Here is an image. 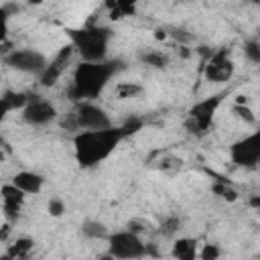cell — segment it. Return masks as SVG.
Masks as SVG:
<instances>
[{
	"label": "cell",
	"instance_id": "1",
	"mask_svg": "<svg viewBox=\"0 0 260 260\" xmlns=\"http://www.w3.org/2000/svg\"><path fill=\"white\" fill-rule=\"evenodd\" d=\"M140 122H128L124 126H112L106 130H85L75 134L73 138V148H75V158L81 167H93L102 160H106L114 148L120 144L122 138L128 134L136 132Z\"/></svg>",
	"mask_w": 260,
	"mask_h": 260
},
{
	"label": "cell",
	"instance_id": "2",
	"mask_svg": "<svg viewBox=\"0 0 260 260\" xmlns=\"http://www.w3.org/2000/svg\"><path fill=\"white\" fill-rule=\"evenodd\" d=\"M118 63L114 61H100V63H79L75 73H73V81L67 89L69 98L75 102H85L91 98H98L102 93V89L106 87V83L110 81V77L116 73Z\"/></svg>",
	"mask_w": 260,
	"mask_h": 260
},
{
	"label": "cell",
	"instance_id": "3",
	"mask_svg": "<svg viewBox=\"0 0 260 260\" xmlns=\"http://www.w3.org/2000/svg\"><path fill=\"white\" fill-rule=\"evenodd\" d=\"M73 49L81 55L85 63H100L106 59L110 30L104 26H85L69 32Z\"/></svg>",
	"mask_w": 260,
	"mask_h": 260
},
{
	"label": "cell",
	"instance_id": "4",
	"mask_svg": "<svg viewBox=\"0 0 260 260\" xmlns=\"http://www.w3.org/2000/svg\"><path fill=\"white\" fill-rule=\"evenodd\" d=\"M65 126L71 130H81V132L106 130V128H112V120L100 106H95L91 102H77L75 108L71 110Z\"/></svg>",
	"mask_w": 260,
	"mask_h": 260
},
{
	"label": "cell",
	"instance_id": "5",
	"mask_svg": "<svg viewBox=\"0 0 260 260\" xmlns=\"http://www.w3.org/2000/svg\"><path fill=\"white\" fill-rule=\"evenodd\" d=\"M108 254H112L116 260H136L148 254V246L140 240V236L128 230L108 236Z\"/></svg>",
	"mask_w": 260,
	"mask_h": 260
},
{
	"label": "cell",
	"instance_id": "6",
	"mask_svg": "<svg viewBox=\"0 0 260 260\" xmlns=\"http://www.w3.org/2000/svg\"><path fill=\"white\" fill-rule=\"evenodd\" d=\"M219 104H221V95H211L207 100L197 102L189 110V116L185 120V128L195 136H203L209 130V126L213 122V114H215Z\"/></svg>",
	"mask_w": 260,
	"mask_h": 260
},
{
	"label": "cell",
	"instance_id": "7",
	"mask_svg": "<svg viewBox=\"0 0 260 260\" xmlns=\"http://www.w3.org/2000/svg\"><path fill=\"white\" fill-rule=\"evenodd\" d=\"M4 63L12 69H18V71H24V73H43L45 67H47V57L39 51H32V49H20V51H10L6 57H4Z\"/></svg>",
	"mask_w": 260,
	"mask_h": 260
},
{
	"label": "cell",
	"instance_id": "8",
	"mask_svg": "<svg viewBox=\"0 0 260 260\" xmlns=\"http://www.w3.org/2000/svg\"><path fill=\"white\" fill-rule=\"evenodd\" d=\"M230 156L238 167H256L260 160V134L252 132L250 136L238 140L230 148Z\"/></svg>",
	"mask_w": 260,
	"mask_h": 260
},
{
	"label": "cell",
	"instance_id": "9",
	"mask_svg": "<svg viewBox=\"0 0 260 260\" xmlns=\"http://www.w3.org/2000/svg\"><path fill=\"white\" fill-rule=\"evenodd\" d=\"M57 118V110L49 100L30 98L28 104L22 108V120L30 126H43Z\"/></svg>",
	"mask_w": 260,
	"mask_h": 260
},
{
	"label": "cell",
	"instance_id": "10",
	"mask_svg": "<svg viewBox=\"0 0 260 260\" xmlns=\"http://www.w3.org/2000/svg\"><path fill=\"white\" fill-rule=\"evenodd\" d=\"M73 51H75V49H73V45H67V47L59 49V53H57V55L47 63L45 71L41 73V85L51 87V85H55V83L59 81V77L65 73V69H67L69 61H71Z\"/></svg>",
	"mask_w": 260,
	"mask_h": 260
},
{
	"label": "cell",
	"instance_id": "11",
	"mask_svg": "<svg viewBox=\"0 0 260 260\" xmlns=\"http://www.w3.org/2000/svg\"><path fill=\"white\" fill-rule=\"evenodd\" d=\"M234 75V61L230 59V53L217 51L215 55L209 57L207 65H205V79L207 81H228Z\"/></svg>",
	"mask_w": 260,
	"mask_h": 260
},
{
	"label": "cell",
	"instance_id": "12",
	"mask_svg": "<svg viewBox=\"0 0 260 260\" xmlns=\"http://www.w3.org/2000/svg\"><path fill=\"white\" fill-rule=\"evenodd\" d=\"M0 195H2V203H4V213H6L10 219L18 217L20 207H22L26 195H24L18 187H14L12 183L2 185V187H0Z\"/></svg>",
	"mask_w": 260,
	"mask_h": 260
},
{
	"label": "cell",
	"instance_id": "13",
	"mask_svg": "<svg viewBox=\"0 0 260 260\" xmlns=\"http://www.w3.org/2000/svg\"><path fill=\"white\" fill-rule=\"evenodd\" d=\"M43 183H45V179L39 175V173H32V171H20V173H16L14 177H12V185L14 187H18L24 195H35V193H39L41 189H43Z\"/></svg>",
	"mask_w": 260,
	"mask_h": 260
},
{
	"label": "cell",
	"instance_id": "14",
	"mask_svg": "<svg viewBox=\"0 0 260 260\" xmlns=\"http://www.w3.org/2000/svg\"><path fill=\"white\" fill-rule=\"evenodd\" d=\"M197 252H199V248H197V242L193 238L175 240L173 250H171L175 260H197Z\"/></svg>",
	"mask_w": 260,
	"mask_h": 260
},
{
	"label": "cell",
	"instance_id": "15",
	"mask_svg": "<svg viewBox=\"0 0 260 260\" xmlns=\"http://www.w3.org/2000/svg\"><path fill=\"white\" fill-rule=\"evenodd\" d=\"M30 250H32V240L30 238H16L12 244H8L4 254H8L12 260H20V258H26Z\"/></svg>",
	"mask_w": 260,
	"mask_h": 260
},
{
	"label": "cell",
	"instance_id": "16",
	"mask_svg": "<svg viewBox=\"0 0 260 260\" xmlns=\"http://www.w3.org/2000/svg\"><path fill=\"white\" fill-rule=\"evenodd\" d=\"M138 93H142V85H138L134 81H120L114 87V95L118 100H130V98H136Z\"/></svg>",
	"mask_w": 260,
	"mask_h": 260
},
{
	"label": "cell",
	"instance_id": "17",
	"mask_svg": "<svg viewBox=\"0 0 260 260\" xmlns=\"http://www.w3.org/2000/svg\"><path fill=\"white\" fill-rule=\"evenodd\" d=\"M28 95L26 93H20V91H6L2 95V102L6 104L8 110H14V108H24L28 104Z\"/></svg>",
	"mask_w": 260,
	"mask_h": 260
},
{
	"label": "cell",
	"instance_id": "18",
	"mask_svg": "<svg viewBox=\"0 0 260 260\" xmlns=\"http://www.w3.org/2000/svg\"><path fill=\"white\" fill-rule=\"evenodd\" d=\"M142 61L146 65H150V67H156V69H162V67L169 65V57L165 53H160V51H148V53H144L142 55Z\"/></svg>",
	"mask_w": 260,
	"mask_h": 260
},
{
	"label": "cell",
	"instance_id": "19",
	"mask_svg": "<svg viewBox=\"0 0 260 260\" xmlns=\"http://www.w3.org/2000/svg\"><path fill=\"white\" fill-rule=\"evenodd\" d=\"M213 193H215V195H219L221 199L230 201V203L238 199V191H236L232 185L223 183V181H219V183H215V185H213Z\"/></svg>",
	"mask_w": 260,
	"mask_h": 260
},
{
	"label": "cell",
	"instance_id": "20",
	"mask_svg": "<svg viewBox=\"0 0 260 260\" xmlns=\"http://www.w3.org/2000/svg\"><path fill=\"white\" fill-rule=\"evenodd\" d=\"M81 232L87 238H104L106 236V228L100 221H85L83 228H81Z\"/></svg>",
	"mask_w": 260,
	"mask_h": 260
},
{
	"label": "cell",
	"instance_id": "21",
	"mask_svg": "<svg viewBox=\"0 0 260 260\" xmlns=\"http://www.w3.org/2000/svg\"><path fill=\"white\" fill-rule=\"evenodd\" d=\"M219 246L217 244H211V242H207V244H203V248L197 252V256H199V260H219Z\"/></svg>",
	"mask_w": 260,
	"mask_h": 260
},
{
	"label": "cell",
	"instance_id": "22",
	"mask_svg": "<svg viewBox=\"0 0 260 260\" xmlns=\"http://www.w3.org/2000/svg\"><path fill=\"white\" fill-rule=\"evenodd\" d=\"M232 112H234L240 120H244L246 124H252V126L256 124V114L248 108V104H246V106H234V110H232Z\"/></svg>",
	"mask_w": 260,
	"mask_h": 260
},
{
	"label": "cell",
	"instance_id": "23",
	"mask_svg": "<svg viewBox=\"0 0 260 260\" xmlns=\"http://www.w3.org/2000/svg\"><path fill=\"white\" fill-rule=\"evenodd\" d=\"M244 53L252 63H260V45H258V41H248L244 45Z\"/></svg>",
	"mask_w": 260,
	"mask_h": 260
},
{
	"label": "cell",
	"instance_id": "24",
	"mask_svg": "<svg viewBox=\"0 0 260 260\" xmlns=\"http://www.w3.org/2000/svg\"><path fill=\"white\" fill-rule=\"evenodd\" d=\"M47 211H49V215L59 217V215L65 213V203H63L61 199H51V201L47 203Z\"/></svg>",
	"mask_w": 260,
	"mask_h": 260
},
{
	"label": "cell",
	"instance_id": "25",
	"mask_svg": "<svg viewBox=\"0 0 260 260\" xmlns=\"http://www.w3.org/2000/svg\"><path fill=\"white\" fill-rule=\"evenodd\" d=\"M179 225H181V221H179L177 217H169V219L160 225V232H162L165 236H173V234L179 230Z\"/></svg>",
	"mask_w": 260,
	"mask_h": 260
},
{
	"label": "cell",
	"instance_id": "26",
	"mask_svg": "<svg viewBox=\"0 0 260 260\" xmlns=\"http://www.w3.org/2000/svg\"><path fill=\"white\" fill-rule=\"evenodd\" d=\"M6 30H8V10L4 6H0V43L4 41Z\"/></svg>",
	"mask_w": 260,
	"mask_h": 260
},
{
	"label": "cell",
	"instance_id": "27",
	"mask_svg": "<svg viewBox=\"0 0 260 260\" xmlns=\"http://www.w3.org/2000/svg\"><path fill=\"white\" fill-rule=\"evenodd\" d=\"M169 167L179 169L181 167V160L179 158H165V160H160V169H169Z\"/></svg>",
	"mask_w": 260,
	"mask_h": 260
},
{
	"label": "cell",
	"instance_id": "28",
	"mask_svg": "<svg viewBox=\"0 0 260 260\" xmlns=\"http://www.w3.org/2000/svg\"><path fill=\"white\" fill-rule=\"evenodd\" d=\"M10 232H12V225H10V223H4V225L0 228V242H6L8 236H10Z\"/></svg>",
	"mask_w": 260,
	"mask_h": 260
},
{
	"label": "cell",
	"instance_id": "29",
	"mask_svg": "<svg viewBox=\"0 0 260 260\" xmlns=\"http://www.w3.org/2000/svg\"><path fill=\"white\" fill-rule=\"evenodd\" d=\"M8 112H10V110L6 108V104H4V102H2V98H0V122L4 120V116H6Z\"/></svg>",
	"mask_w": 260,
	"mask_h": 260
},
{
	"label": "cell",
	"instance_id": "30",
	"mask_svg": "<svg viewBox=\"0 0 260 260\" xmlns=\"http://www.w3.org/2000/svg\"><path fill=\"white\" fill-rule=\"evenodd\" d=\"M154 37L160 41V39H167V32H165L162 28H156V30H154Z\"/></svg>",
	"mask_w": 260,
	"mask_h": 260
},
{
	"label": "cell",
	"instance_id": "31",
	"mask_svg": "<svg viewBox=\"0 0 260 260\" xmlns=\"http://www.w3.org/2000/svg\"><path fill=\"white\" fill-rule=\"evenodd\" d=\"M250 205H252V207H260V197H252Z\"/></svg>",
	"mask_w": 260,
	"mask_h": 260
},
{
	"label": "cell",
	"instance_id": "32",
	"mask_svg": "<svg viewBox=\"0 0 260 260\" xmlns=\"http://www.w3.org/2000/svg\"><path fill=\"white\" fill-rule=\"evenodd\" d=\"M98 260H116V258H114L112 254H104V256H100Z\"/></svg>",
	"mask_w": 260,
	"mask_h": 260
},
{
	"label": "cell",
	"instance_id": "33",
	"mask_svg": "<svg viewBox=\"0 0 260 260\" xmlns=\"http://www.w3.org/2000/svg\"><path fill=\"white\" fill-rule=\"evenodd\" d=\"M6 160V152L2 150V146H0V162H4Z\"/></svg>",
	"mask_w": 260,
	"mask_h": 260
},
{
	"label": "cell",
	"instance_id": "34",
	"mask_svg": "<svg viewBox=\"0 0 260 260\" xmlns=\"http://www.w3.org/2000/svg\"><path fill=\"white\" fill-rule=\"evenodd\" d=\"M0 260H12V258H10L8 254H2V256H0Z\"/></svg>",
	"mask_w": 260,
	"mask_h": 260
},
{
	"label": "cell",
	"instance_id": "35",
	"mask_svg": "<svg viewBox=\"0 0 260 260\" xmlns=\"http://www.w3.org/2000/svg\"><path fill=\"white\" fill-rule=\"evenodd\" d=\"M20 260H28V258H20Z\"/></svg>",
	"mask_w": 260,
	"mask_h": 260
}]
</instances>
